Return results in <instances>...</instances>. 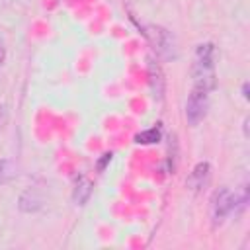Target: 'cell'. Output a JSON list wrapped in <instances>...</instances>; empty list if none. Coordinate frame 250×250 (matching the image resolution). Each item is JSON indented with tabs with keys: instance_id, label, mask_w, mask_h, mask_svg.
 I'll return each instance as SVG.
<instances>
[{
	"instance_id": "30bf717a",
	"label": "cell",
	"mask_w": 250,
	"mask_h": 250,
	"mask_svg": "<svg viewBox=\"0 0 250 250\" xmlns=\"http://www.w3.org/2000/svg\"><path fill=\"white\" fill-rule=\"evenodd\" d=\"M160 139V127H152L148 131H143L135 137L137 143H143V145H150V143H156Z\"/></svg>"
},
{
	"instance_id": "4fadbf2b",
	"label": "cell",
	"mask_w": 250,
	"mask_h": 250,
	"mask_svg": "<svg viewBox=\"0 0 250 250\" xmlns=\"http://www.w3.org/2000/svg\"><path fill=\"white\" fill-rule=\"evenodd\" d=\"M242 96H244V100H248V82L242 84Z\"/></svg>"
},
{
	"instance_id": "3957f363",
	"label": "cell",
	"mask_w": 250,
	"mask_h": 250,
	"mask_svg": "<svg viewBox=\"0 0 250 250\" xmlns=\"http://www.w3.org/2000/svg\"><path fill=\"white\" fill-rule=\"evenodd\" d=\"M146 35H148L158 59L168 61V62L178 59V41L170 29H166L162 25H148Z\"/></svg>"
},
{
	"instance_id": "6da1fadb",
	"label": "cell",
	"mask_w": 250,
	"mask_h": 250,
	"mask_svg": "<svg viewBox=\"0 0 250 250\" xmlns=\"http://www.w3.org/2000/svg\"><path fill=\"white\" fill-rule=\"evenodd\" d=\"M215 61H217V51L213 43H201L195 49L193 57V66H191V76H193V86L203 88L211 92L217 86L215 78Z\"/></svg>"
},
{
	"instance_id": "7c38bea8",
	"label": "cell",
	"mask_w": 250,
	"mask_h": 250,
	"mask_svg": "<svg viewBox=\"0 0 250 250\" xmlns=\"http://www.w3.org/2000/svg\"><path fill=\"white\" fill-rule=\"evenodd\" d=\"M6 61V43H4V39H2V35H0V64Z\"/></svg>"
},
{
	"instance_id": "7a4b0ae2",
	"label": "cell",
	"mask_w": 250,
	"mask_h": 250,
	"mask_svg": "<svg viewBox=\"0 0 250 250\" xmlns=\"http://www.w3.org/2000/svg\"><path fill=\"white\" fill-rule=\"evenodd\" d=\"M244 201H246V195H242L238 199V195L232 193L229 188L215 189V193L211 197V223H213V227H221L227 221V217L236 209V205L238 203L244 205Z\"/></svg>"
},
{
	"instance_id": "ba28073f",
	"label": "cell",
	"mask_w": 250,
	"mask_h": 250,
	"mask_svg": "<svg viewBox=\"0 0 250 250\" xmlns=\"http://www.w3.org/2000/svg\"><path fill=\"white\" fill-rule=\"evenodd\" d=\"M90 195H92V182L86 176H80L72 189V201L76 205H84L90 199Z\"/></svg>"
},
{
	"instance_id": "8992f818",
	"label": "cell",
	"mask_w": 250,
	"mask_h": 250,
	"mask_svg": "<svg viewBox=\"0 0 250 250\" xmlns=\"http://www.w3.org/2000/svg\"><path fill=\"white\" fill-rule=\"evenodd\" d=\"M18 207L23 213H37L43 207V193L37 188H27L21 191L18 199Z\"/></svg>"
},
{
	"instance_id": "5b68a950",
	"label": "cell",
	"mask_w": 250,
	"mask_h": 250,
	"mask_svg": "<svg viewBox=\"0 0 250 250\" xmlns=\"http://www.w3.org/2000/svg\"><path fill=\"white\" fill-rule=\"evenodd\" d=\"M209 180H211V166H209V162H199V164L193 166V170H191V174H189L186 184H188V188L191 191L197 193V191L207 188Z\"/></svg>"
},
{
	"instance_id": "8fae6325",
	"label": "cell",
	"mask_w": 250,
	"mask_h": 250,
	"mask_svg": "<svg viewBox=\"0 0 250 250\" xmlns=\"http://www.w3.org/2000/svg\"><path fill=\"white\" fill-rule=\"evenodd\" d=\"M6 121H8V107H6L4 104H0V133H2Z\"/></svg>"
},
{
	"instance_id": "9c48e42d",
	"label": "cell",
	"mask_w": 250,
	"mask_h": 250,
	"mask_svg": "<svg viewBox=\"0 0 250 250\" xmlns=\"http://www.w3.org/2000/svg\"><path fill=\"white\" fill-rule=\"evenodd\" d=\"M18 176V164L12 158H0V186L10 184Z\"/></svg>"
},
{
	"instance_id": "277c9868",
	"label": "cell",
	"mask_w": 250,
	"mask_h": 250,
	"mask_svg": "<svg viewBox=\"0 0 250 250\" xmlns=\"http://www.w3.org/2000/svg\"><path fill=\"white\" fill-rule=\"evenodd\" d=\"M209 107V92L203 88L193 86L188 100H186V119L189 125H199L207 115Z\"/></svg>"
},
{
	"instance_id": "52a82bcc",
	"label": "cell",
	"mask_w": 250,
	"mask_h": 250,
	"mask_svg": "<svg viewBox=\"0 0 250 250\" xmlns=\"http://www.w3.org/2000/svg\"><path fill=\"white\" fill-rule=\"evenodd\" d=\"M148 82H150L152 96L156 100H162V96H164V78H162V70H160V66L154 59H148Z\"/></svg>"
}]
</instances>
